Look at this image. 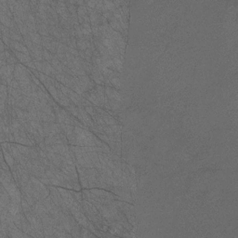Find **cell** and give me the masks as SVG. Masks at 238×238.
Segmentation results:
<instances>
[{
    "instance_id": "obj_1",
    "label": "cell",
    "mask_w": 238,
    "mask_h": 238,
    "mask_svg": "<svg viewBox=\"0 0 238 238\" xmlns=\"http://www.w3.org/2000/svg\"><path fill=\"white\" fill-rule=\"evenodd\" d=\"M57 189H58V191L60 192V196H62V198L63 199L64 203L66 204L67 207L69 208V210H70L72 205H73V203L75 201L74 195H73V194H72V193L70 192V190L68 191V190L64 189V188H62V187H60V186H58Z\"/></svg>"
},
{
    "instance_id": "obj_2",
    "label": "cell",
    "mask_w": 238,
    "mask_h": 238,
    "mask_svg": "<svg viewBox=\"0 0 238 238\" xmlns=\"http://www.w3.org/2000/svg\"><path fill=\"white\" fill-rule=\"evenodd\" d=\"M86 179L88 181V187L89 188H94L97 184V175H98L99 170L95 168H85Z\"/></svg>"
},
{
    "instance_id": "obj_3",
    "label": "cell",
    "mask_w": 238,
    "mask_h": 238,
    "mask_svg": "<svg viewBox=\"0 0 238 238\" xmlns=\"http://www.w3.org/2000/svg\"><path fill=\"white\" fill-rule=\"evenodd\" d=\"M43 49H44V48L42 47V45H35L34 49L30 50V56L32 57V59L39 60V62H43L44 60Z\"/></svg>"
},
{
    "instance_id": "obj_4",
    "label": "cell",
    "mask_w": 238,
    "mask_h": 238,
    "mask_svg": "<svg viewBox=\"0 0 238 238\" xmlns=\"http://www.w3.org/2000/svg\"><path fill=\"white\" fill-rule=\"evenodd\" d=\"M0 203H1V207H6L8 208L9 205L11 202V198H10L9 193H8V191L5 189V187L1 185V190H0Z\"/></svg>"
},
{
    "instance_id": "obj_5",
    "label": "cell",
    "mask_w": 238,
    "mask_h": 238,
    "mask_svg": "<svg viewBox=\"0 0 238 238\" xmlns=\"http://www.w3.org/2000/svg\"><path fill=\"white\" fill-rule=\"evenodd\" d=\"M9 48L11 49V50L14 49V50H16V51L23 52L24 54H26V55H30V51H29V49L26 48V46H25L23 43L11 40V41H10Z\"/></svg>"
},
{
    "instance_id": "obj_6",
    "label": "cell",
    "mask_w": 238,
    "mask_h": 238,
    "mask_svg": "<svg viewBox=\"0 0 238 238\" xmlns=\"http://www.w3.org/2000/svg\"><path fill=\"white\" fill-rule=\"evenodd\" d=\"M13 51V54L15 55V57L17 58V60H20V62L21 63H23V64H26L27 62H30L33 60V59H32V57L30 55H26V54H24L23 52H19V51H16V50H12Z\"/></svg>"
},
{
    "instance_id": "obj_7",
    "label": "cell",
    "mask_w": 238,
    "mask_h": 238,
    "mask_svg": "<svg viewBox=\"0 0 238 238\" xmlns=\"http://www.w3.org/2000/svg\"><path fill=\"white\" fill-rule=\"evenodd\" d=\"M108 21H109V25H110V26H111L112 28L114 29V30H115L116 32H119V33L122 34V35L126 34L125 31H124V29L122 28V26L120 25V23H119V21H118L116 19H115V18H114V16H112Z\"/></svg>"
},
{
    "instance_id": "obj_8",
    "label": "cell",
    "mask_w": 238,
    "mask_h": 238,
    "mask_svg": "<svg viewBox=\"0 0 238 238\" xmlns=\"http://www.w3.org/2000/svg\"><path fill=\"white\" fill-rule=\"evenodd\" d=\"M2 153H3V154H4L5 161L7 162V164L10 167V169L13 168L16 165V161H15V159H14V157L12 156V154H10L9 151H7L6 149H3V148H2Z\"/></svg>"
},
{
    "instance_id": "obj_9",
    "label": "cell",
    "mask_w": 238,
    "mask_h": 238,
    "mask_svg": "<svg viewBox=\"0 0 238 238\" xmlns=\"http://www.w3.org/2000/svg\"><path fill=\"white\" fill-rule=\"evenodd\" d=\"M77 48L79 50H82V51H85L86 49H90L92 42L88 41V40H85L84 38L82 39H77Z\"/></svg>"
},
{
    "instance_id": "obj_10",
    "label": "cell",
    "mask_w": 238,
    "mask_h": 238,
    "mask_svg": "<svg viewBox=\"0 0 238 238\" xmlns=\"http://www.w3.org/2000/svg\"><path fill=\"white\" fill-rule=\"evenodd\" d=\"M0 21H1V24L5 25L6 27L10 28L11 26V24L13 23V20L10 19V18L6 15L4 12H0Z\"/></svg>"
},
{
    "instance_id": "obj_11",
    "label": "cell",
    "mask_w": 238,
    "mask_h": 238,
    "mask_svg": "<svg viewBox=\"0 0 238 238\" xmlns=\"http://www.w3.org/2000/svg\"><path fill=\"white\" fill-rule=\"evenodd\" d=\"M15 144L18 148V150L20 151V153L23 154V156H25L30 158V146L23 145V144H19V143H15Z\"/></svg>"
},
{
    "instance_id": "obj_12",
    "label": "cell",
    "mask_w": 238,
    "mask_h": 238,
    "mask_svg": "<svg viewBox=\"0 0 238 238\" xmlns=\"http://www.w3.org/2000/svg\"><path fill=\"white\" fill-rule=\"evenodd\" d=\"M29 37H30L31 40L33 41L35 45H41L42 37L38 33H32V32H29Z\"/></svg>"
},
{
    "instance_id": "obj_13",
    "label": "cell",
    "mask_w": 238,
    "mask_h": 238,
    "mask_svg": "<svg viewBox=\"0 0 238 238\" xmlns=\"http://www.w3.org/2000/svg\"><path fill=\"white\" fill-rule=\"evenodd\" d=\"M48 92L49 93L50 96L53 97V100L58 103V102L60 100V98H59V96H58V89L56 88V86H54V85H51L50 86H49V88H48Z\"/></svg>"
},
{
    "instance_id": "obj_14",
    "label": "cell",
    "mask_w": 238,
    "mask_h": 238,
    "mask_svg": "<svg viewBox=\"0 0 238 238\" xmlns=\"http://www.w3.org/2000/svg\"><path fill=\"white\" fill-rule=\"evenodd\" d=\"M41 111H42V112H44L45 114L50 115V116H54V117H56V115H55V112H54L52 106L50 105L49 103L46 104V105H41Z\"/></svg>"
},
{
    "instance_id": "obj_15",
    "label": "cell",
    "mask_w": 238,
    "mask_h": 238,
    "mask_svg": "<svg viewBox=\"0 0 238 238\" xmlns=\"http://www.w3.org/2000/svg\"><path fill=\"white\" fill-rule=\"evenodd\" d=\"M5 56H6V59H7V62L8 64H17V58L15 57V55H12V54H10V52L9 51L8 49L5 50Z\"/></svg>"
},
{
    "instance_id": "obj_16",
    "label": "cell",
    "mask_w": 238,
    "mask_h": 238,
    "mask_svg": "<svg viewBox=\"0 0 238 238\" xmlns=\"http://www.w3.org/2000/svg\"><path fill=\"white\" fill-rule=\"evenodd\" d=\"M64 109L67 110L68 112H70V113L73 114L74 116H75V117L78 116V107L75 105V104L71 103L69 106L66 107V108H64Z\"/></svg>"
},
{
    "instance_id": "obj_17",
    "label": "cell",
    "mask_w": 238,
    "mask_h": 238,
    "mask_svg": "<svg viewBox=\"0 0 238 238\" xmlns=\"http://www.w3.org/2000/svg\"><path fill=\"white\" fill-rule=\"evenodd\" d=\"M82 66H83V69L86 71V74H91V71L93 68V64L91 62H88L85 60H82Z\"/></svg>"
},
{
    "instance_id": "obj_18",
    "label": "cell",
    "mask_w": 238,
    "mask_h": 238,
    "mask_svg": "<svg viewBox=\"0 0 238 238\" xmlns=\"http://www.w3.org/2000/svg\"><path fill=\"white\" fill-rule=\"evenodd\" d=\"M10 39L13 40V41L23 43V35L17 34L14 31H11V30H10Z\"/></svg>"
},
{
    "instance_id": "obj_19",
    "label": "cell",
    "mask_w": 238,
    "mask_h": 238,
    "mask_svg": "<svg viewBox=\"0 0 238 238\" xmlns=\"http://www.w3.org/2000/svg\"><path fill=\"white\" fill-rule=\"evenodd\" d=\"M23 44L26 46V48L29 49V51L33 49L34 47H35V44L33 43V41L31 40V38H30V37H29V35H27V37H23Z\"/></svg>"
},
{
    "instance_id": "obj_20",
    "label": "cell",
    "mask_w": 238,
    "mask_h": 238,
    "mask_svg": "<svg viewBox=\"0 0 238 238\" xmlns=\"http://www.w3.org/2000/svg\"><path fill=\"white\" fill-rule=\"evenodd\" d=\"M103 5L105 6V8H106V9L108 10V11L113 12V11H114L115 9H116V8H115V6L114 4V1H108V0H104V1H103Z\"/></svg>"
},
{
    "instance_id": "obj_21",
    "label": "cell",
    "mask_w": 238,
    "mask_h": 238,
    "mask_svg": "<svg viewBox=\"0 0 238 238\" xmlns=\"http://www.w3.org/2000/svg\"><path fill=\"white\" fill-rule=\"evenodd\" d=\"M109 80H110V83L112 84V86H113L115 89H120L121 84H120V79H119V77H113V78L109 79Z\"/></svg>"
},
{
    "instance_id": "obj_22",
    "label": "cell",
    "mask_w": 238,
    "mask_h": 238,
    "mask_svg": "<svg viewBox=\"0 0 238 238\" xmlns=\"http://www.w3.org/2000/svg\"><path fill=\"white\" fill-rule=\"evenodd\" d=\"M30 159H39V154L37 152V146L30 147Z\"/></svg>"
},
{
    "instance_id": "obj_23",
    "label": "cell",
    "mask_w": 238,
    "mask_h": 238,
    "mask_svg": "<svg viewBox=\"0 0 238 238\" xmlns=\"http://www.w3.org/2000/svg\"><path fill=\"white\" fill-rule=\"evenodd\" d=\"M43 57H44V60H47L48 62L51 63L52 58H53V54L50 53L49 50H47L46 49H43Z\"/></svg>"
},
{
    "instance_id": "obj_24",
    "label": "cell",
    "mask_w": 238,
    "mask_h": 238,
    "mask_svg": "<svg viewBox=\"0 0 238 238\" xmlns=\"http://www.w3.org/2000/svg\"><path fill=\"white\" fill-rule=\"evenodd\" d=\"M120 103H121L120 102H117V100H109L110 107H111V109L114 111H116L120 108V105H121Z\"/></svg>"
},
{
    "instance_id": "obj_25",
    "label": "cell",
    "mask_w": 238,
    "mask_h": 238,
    "mask_svg": "<svg viewBox=\"0 0 238 238\" xmlns=\"http://www.w3.org/2000/svg\"><path fill=\"white\" fill-rule=\"evenodd\" d=\"M25 24L28 28L29 32H32V33H37V24L32 23L31 21H29L28 20L25 21Z\"/></svg>"
},
{
    "instance_id": "obj_26",
    "label": "cell",
    "mask_w": 238,
    "mask_h": 238,
    "mask_svg": "<svg viewBox=\"0 0 238 238\" xmlns=\"http://www.w3.org/2000/svg\"><path fill=\"white\" fill-rule=\"evenodd\" d=\"M100 25H91V30H92V35L96 39L98 38L100 39V29H99Z\"/></svg>"
},
{
    "instance_id": "obj_27",
    "label": "cell",
    "mask_w": 238,
    "mask_h": 238,
    "mask_svg": "<svg viewBox=\"0 0 238 238\" xmlns=\"http://www.w3.org/2000/svg\"><path fill=\"white\" fill-rule=\"evenodd\" d=\"M70 192L72 193V194L74 195L75 201H77L78 204H82V194L80 193H78L77 191H73V190H70Z\"/></svg>"
},
{
    "instance_id": "obj_28",
    "label": "cell",
    "mask_w": 238,
    "mask_h": 238,
    "mask_svg": "<svg viewBox=\"0 0 238 238\" xmlns=\"http://www.w3.org/2000/svg\"><path fill=\"white\" fill-rule=\"evenodd\" d=\"M74 30H75V35L77 37V38H78V39L84 38V35H83V34H82L80 25H74Z\"/></svg>"
},
{
    "instance_id": "obj_29",
    "label": "cell",
    "mask_w": 238,
    "mask_h": 238,
    "mask_svg": "<svg viewBox=\"0 0 238 238\" xmlns=\"http://www.w3.org/2000/svg\"><path fill=\"white\" fill-rule=\"evenodd\" d=\"M103 132H105V134L110 136V135H114V133L113 131V129H112L111 126H103Z\"/></svg>"
},
{
    "instance_id": "obj_30",
    "label": "cell",
    "mask_w": 238,
    "mask_h": 238,
    "mask_svg": "<svg viewBox=\"0 0 238 238\" xmlns=\"http://www.w3.org/2000/svg\"><path fill=\"white\" fill-rule=\"evenodd\" d=\"M39 80H40L41 84L45 85L46 83L49 82V76H48V75H46L45 74L40 73V75H39Z\"/></svg>"
},
{
    "instance_id": "obj_31",
    "label": "cell",
    "mask_w": 238,
    "mask_h": 238,
    "mask_svg": "<svg viewBox=\"0 0 238 238\" xmlns=\"http://www.w3.org/2000/svg\"><path fill=\"white\" fill-rule=\"evenodd\" d=\"M85 110H86V113H88L89 115H90V116H95L96 115V114H95V110H94V108H93L92 106H86L85 107Z\"/></svg>"
},
{
    "instance_id": "obj_32",
    "label": "cell",
    "mask_w": 238,
    "mask_h": 238,
    "mask_svg": "<svg viewBox=\"0 0 238 238\" xmlns=\"http://www.w3.org/2000/svg\"><path fill=\"white\" fill-rule=\"evenodd\" d=\"M77 40H75V37H70V45L68 47H70V48H73V49H77Z\"/></svg>"
},
{
    "instance_id": "obj_33",
    "label": "cell",
    "mask_w": 238,
    "mask_h": 238,
    "mask_svg": "<svg viewBox=\"0 0 238 238\" xmlns=\"http://www.w3.org/2000/svg\"><path fill=\"white\" fill-rule=\"evenodd\" d=\"M28 21H31L32 23L37 24V19H35V17L33 12H28Z\"/></svg>"
},
{
    "instance_id": "obj_34",
    "label": "cell",
    "mask_w": 238,
    "mask_h": 238,
    "mask_svg": "<svg viewBox=\"0 0 238 238\" xmlns=\"http://www.w3.org/2000/svg\"><path fill=\"white\" fill-rule=\"evenodd\" d=\"M111 128H112V129H113L114 134H120L121 127H119L118 125H113V126H111Z\"/></svg>"
},
{
    "instance_id": "obj_35",
    "label": "cell",
    "mask_w": 238,
    "mask_h": 238,
    "mask_svg": "<svg viewBox=\"0 0 238 238\" xmlns=\"http://www.w3.org/2000/svg\"><path fill=\"white\" fill-rule=\"evenodd\" d=\"M31 78H32V81H33L35 85H37V86L41 85V82H40V80H39V78H37V76H35L33 73H32V74H31Z\"/></svg>"
},
{
    "instance_id": "obj_36",
    "label": "cell",
    "mask_w": 238,
    "mask_h": 238,
    "mask_svg": "<svg viewBox=\"0 0 238 238\" xmlns=\"http://www.w3.org/2000/svg\"><path fill=\"white\" fill-rule=\"evenodd\" d=\"M85 3H86V5L88 8H90V9H96V1H86Z\"/></svg>"
},
{
    "instance_id": "obj_37",
    "label": "cell",
    "mask_w": 238,
    "mask_h": 238,
    "mask_svg": "<svg viewBox=\"0 0 238 238\" xmlns=\"http://www.w3.org/2000/svg\"><path fill=\"white\" fill-rule=\"evenodd\" d=\"M10 86L13 88H20V85H19V82H18L15 78L13 79L12 82H11V85H10Z\"/></svg>"
},
{
    "instance_id": "obj_38",
    "label": "cell",
    "mask_w": 238,
    "mask_h": 238,
    "mask_svg": "<svg viewBox=\"0 0 238 238\" xmlns=\"http://www.w3.org/2000/svg\"><path fill=\"white\" fill-rule=\"evenodd\" d=\"M65 58L69 60V62H73V60L75 59V56L72 55V54L69 53V52H65Z\"/></svg>"
},
{
    "instance_id": "obj_39",
    "label": "cell",
    "mask_w": 238,
    "mask_h": 238,
    "mask_svg": "<svg viewBox=\"0 0 238 238\" xmlns=\"http://www.w3.org/2000/svg\"><path fill=\"white\" fill-rule=\"evenodd\" d=\"M25 65H26V67H28V68H30V69H32V70H37V68H35V63H34V62L33 60H32V62H27L26 64H25Z\"/></svg>"
},
{
    "instance_id": "obj_40",
    "label": "cell",
    "mask_w": 238,
    "mask_h": 238,
    "mask_svg": "<svg viewBox=\"0 0 238 238\" xmlns=\"http://www.w3.org/2000/svg\"><path fill=\"white\" fill-rule=\"evenodd\" d=\"M84 52H85V55H86V56L92 58V56H93V51H92V50H91L90 49H86Z\"/></svg>"
},
{
    "instance_id": "obj_41",
    "label": "cell",
    "mask_w": 238,
    "mask_h": 238,
    "mask_svg": "<svg viewBox=\"0 0 238 238\" xmlns=\"http://www.w3.org/2000/svg\"><path fill=\"white\" fill-rule=\"evenodd\" d=\"M83 19H84V23H90V18H89L88 15H86L83 17Z\"/></svg>"
},
{
    "instance_id": "obj_42",
    "label": "cell",
    "mask_w": 238,
    "mask_h": 238,
    "mask_svg": "<svg viewBox=\"0 0 238 238\" xmlns=\"http://www.w3.org/2000/svg\"><path fill=\"white\" fill-rule=\"evenodd\" d=\"M78 51H79V57H80L82 60H85V59H86L85 52H84V51H82V50H78Z\"/></svg>"
},
{
    "instance_id": "obj_43",
    "label": "cell",
    "mask_w": 238,
    "mask_h": 238,
    "mask_svg": "<svg viewBox=\"0 0 238 238\" xmlns=\"http://www.w3.org/2000/svg\"><path fill=\"white\" fill-rule=\"evenodd\" d=\"M0 48H1V50H0V52H4L5 51V48H6V46L4 44V42H3L1 40V43H0ZM7 49V48H6Z\"/></svg>"
},
{
    "instance_id": "obj_44",
    "label": "cell",
    "mask_w": 238,
    "mask_h": 238,
    "mask_svg": "<svg viewBox=\"0 0 238 238\" xmlns=\"http://www.w3.org/2000/svg\"><path fill=\"white\" fill-rule=\"evenodd\" d=\"M88 228L89 230H90L92 233H94V232H95V228H94V226L92 225V223L88 222Z\"/></svg>"
}]
</instances>
